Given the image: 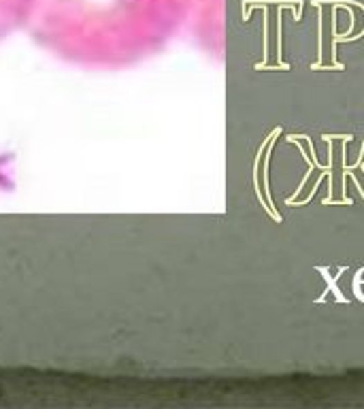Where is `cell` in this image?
Masks as SVG:
<instances>
[{
  "mask_svg": "<svg viewBox=\"0 0 364 409\" xmlns=\"http://www.w3.org/2000/svg\"><path fill=\"white\" fill-rule=\"evenodd\" d=\"M177 0H35L28 26L53 55L107 69L145 53L169 26Z\"/></svg>",
  "mask_w": 364,
  "mask_h": 409,
  "instance_id": "1",
  "label": "cell"
},
{
  "mask_svg": "<svg viewBox=\"0 0 364 409\" xmlns=\"http://www.w3.org/2000/svg\"><path fill=\"white\" fill-rule=\"evenodd\" d=\"M33 7L35 0H0V41L17 31L19 26L28 24Z\"/></svg>",
  "mask_w": 364,
  "mask_h": 409,
  "instance_id": "2",
  "label": "cell"
}]
</instances>
